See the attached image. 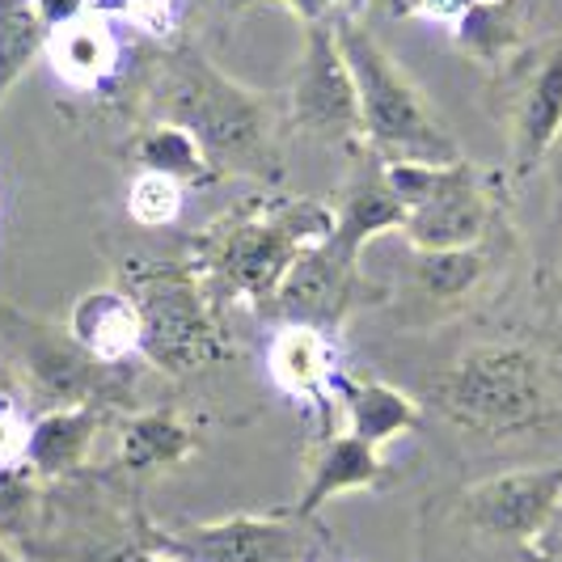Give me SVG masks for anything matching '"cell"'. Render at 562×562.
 <instances>
[{
    "label": "cell",
    "mask_w": 562,
    "mask_h": 562,
    "mask_svg": "<svg viewBox=\"0 0 562 562\" xmlns=\"http://www.w3.org/2000/svg\"><path fill=\"white\" fill-rule=\"evenodd\" d=\"M338 406H342V419H347V436L364 440L372 449H385L390 440L415 431L419 423V402L411 394H402L385 381H338Z\"/></svg>",
    "instance_id": "20"
},
{
    "label": "cell",
    "mask_w": 562,
    "mask_h": 562,
    "mask_svg": "<svg viewBox=\"0 0 562 562\" xmlns=\"http://www.w3.org/2000/svg\"><path fill=\"white\" fill-rule=\"evenodd\" d=\"M305 525L292 512L225 516L157 533V550L178 562H305L313 550Z\"/></svg>",
    "instance_id": "10"
},
{
    "label": "cell",
    "mask_w": 562,
    "mask_h": 562,
    "mask_svg": "<svg viewBox=\"0 0 562 562\" xmlns=\"http://www.w3.org/2000/svg\"><path fill=\"white\" fill-rule=\"evenodd\" d=\"M132 161H136V169L166 173L182 187H199V182H216L221 178L212 169V161L203 157L195 136L187 127H178V123H166V119H157L153 127H144L140 136L132 140Z\"/></svg>",
    "instance_id": "22"
},
{
    "label": "cell",
    "mask_w": 562,
    "mask_h": 562,
    "mask_svg": "<svg viewBox=\"0 0 562 562\" xmlns=\"http://www.w3.org/2000/svg\"><path fill=\"white\" fill-rule=\"evenodd\" d=\"M93 13H119L144 34H166L173 22V0H89Z\"/></svg>",
    "instance_id": "27"
},
{
    "label": "cell",
    "mask_w": 562,
    "mask_h": 562,
    "mask_svg": "<svg viewBox=\"0 0 562 562\" xmlns=\"http://www.w3.org/2000/svg\"><path fill=\"white\" fill-rule=\"evenodd\" d=\"M385 166V161H381ZM394 195L406 207L402 237L411 250H474L486 246L499 221L495 173L470 166L465 157L452 166H385Z\"/></svg>",
    "instance_id": "5"
},
{
    "label": "cell",
    "mask_w": 562,
    "mask_h": 562,
    "mask_svg": "<svg viewBox=\"0 0 562 562\" xmlns=\"http://www.w3.org/2000/svg\"><path fill=\"white\" fill-rule=\"evenodd\" d=\"M241 9L246 4H267V0H237ZM271 4H283L301 26H335L342 18H360V4L364 0H271Z\"/></svg>",
    "instance_id": "28"
},
{
    "label": "cell",
    "mask_w": 562,
    "mask_h": 562,
    "mask_svg": "<svg viewBox=\"0 0 562 562\" xmlns=\"http://www.w3.org/2000/svg\"><path fill=\"white\" fill-rule=\"evenodd\" d=\"M43 56H47L52 72H56L68 89L93 93V89H102V85L119 72L123 43H119V34H114L111 18L89 9L85 18H77V22H68V26H59L47 34Z\"/></svg>",
    "instance_id": "16"
},
{
    "label": "cell",
    "mask_w": 562,
    "mask_h": 562,
    "mask_svg": "<svg viewBox=\"0 0 562 562\" xmlns=\"http://www.w3.org/2000/svg\"><path fill=\"white\" fill-rule=\"evenodd\" d=\"M182 195H187L182 182H173L166 173L136 169V178H132V187H127V216L140 228H166L178 221Z\"/></svg>",
    "instance_id": "25"
},
{
    "label": "cell",
    "mask_w": 562,
    "mask_h": 562,
    "mask_svg": "<svg viewBox=\"0 0 562 562\" xmlns=\"http://www.w3.org/2000/svg\"><path fill=\"white\" fill-rule=\"evenodd\" d=\"M335 233V207L322 199H258L199 237V280L212 305L262 313L288 267Z\"/></svg>",
    "instance_id": "3"
},
{
    "label": "cell",
    "mask_w": 562,
    "mask_h": 562,
    "mask_svg": "<svg viewBox=\"0 0 562 562\" xmlns=\"http://www.w3.org/2000/svg\"><path fill=\"white\" fill-rule=\"evenodd\" d=\"M288 123L330 148L364 153V123H360V93L351 68L338 52L335 26L305 30L301 68L288 89Z\"/></svg>",
    "instance_id": "8"
},
{
    "label": "cell",
    "mask_w": 562,
    "mask_h": 562,
    "mask_svg": "<svg viewBox=\"0 0 562 562\" xmlns=\"http://www.w3.org/2000/svg\"><path fill=\"white\" fill-rule=\"evenodd\" d=\"M195 452V431L173 411H140L119 427V461L127 470H169Z\"/></svg>",
    "instance_id": "21"
},
{
    "label": "cell",
    "mask_w": 562,
    "mask_h": 562,
    "mask_svg": "<svg viewBox=\"0 0 562 562\" xmlns=\"http://www.w3.org/2000/svg\"><path fill=\"white\" fill-rule=\"evenodd\" d=\"M34 9H38V22L52 34V30L85 18V13H89V0H34Z\"/></svg>",
    "instance_id": "29"
},
{
    "label": "cell",
    "mask_w": 562,
    "mask_h": 562,
    "mask_svg": "<svg viewBox=\"0 0 562 562\" xmlns=\"http://www.w3.org/2000/svg\"><path fill=\"white\" fill-rule=\"evenodd\" d=\"M267 368L283 394L313 402V406H326L342 381L335 335L313 330V326H280L267 347Z\"/></svg>",
    "instance_id": "14"
},
{
    "label": "cell",
    "mask_w": 562,
    "mask_h": 562,
    "mask_svg": "<svg viewBox=\"0 0 562 562\" xmlns=\"http://www.w3.org/2000/svg\"><path fill=\"white\" fill-rule=\"evenodd\" d=\"M102 406L98 402H77V406H52L30 423L26 470L34 479H64L81 470L98 431H102Z\"/></svg>",
    "instance_id": "18"
},
{
    "label": "cell",
    "mask_w": 562,
    "mask_h": 562,
    "mask_svg": "<svg viewBox=\"0 0 562 562\" xmlns=\"http://www.w3.org/2000/svg\"><path fill=\"white\" fill-rule=\"evenodd\" d=\"M491 276V250H415V288L436 305L470 301Z\"/></svg>",
    "instance_id": "23"
},
{
    "label": "cell",
    "mask_w": 562,
    "mask_h": 562,
    "mask_svg": "<svg viewBox=\"0 0 562 562\" xmlns=\"http://www.w3.org/2000/svg\"><path fill=\"white\" fill-rule=\"evenodd\" d=\"M0 562H18V559H13V550H9L4 541H0Z\"/></svg>",
    "instance_id": "32"
},
{
    "label": "cell",
    "mask_w": 562,
    "mask_h": 562,
    "mask_svg": "<svg viewBox=\"0 0 562 562\" xmlns=\"http://www.w3.org/2000/svg\"><path fill=\"white\" fill-rule=\"evenodd\" d=\"M338 52L351 68V81L360 93V123H364V148L385 166H452L461 161V144L449 123L431 111L423 89L397 64L376 34L360 18L335 22Z\"/></svg>",
    "instance_id": "4"
},
{
    "label": "cell",
    "mask_w": 562,
    "mask_h": 562,
    "mask_svg": "<svg viewBox=\"0 0 562 562\" xmlns=\"http://www.w3.org/2000/svg\"><path fill=\"white\" fill-rule=\"evenodd\" d=\"M423 397L474 440H520L562 419V368L529 338H482L440 368Z\"/></svg>",
    "instance_id": "1"
},
{
    "label": "cell",
    "mask_w": 562,
    "mask_h": 562,
    "mask_svg": "<svg viewBox=\"0 0 562 562\" xmlns=\"http://www.w3.org/2000/svg\"><path fill=\"white\" fill-rule=\"evenodd\" d=\"M26 449H30V415L13 397H0V474L22 470L26 465Z\"/></svg>",
    "instance_id": "26"
},
{
    "label": "cell",
    "mask_w": 562,
    "mask_h": 562,
    "mask_svg": "<svg viewBox=\"0 0 562 562\" xmlns=\"http://www.w3.org/2000/svg\"><path fill=\"white\" fill-rule=\"evenodd\" d=\"M452 43L461 56L495 72L533 43L529 38V4L525 0H474L452 22Z\"/></svg>",
    "instance_id": "19"
},
{
    "label": "cell",
    "mask_w": 562,
    "mask_h": 562,
    "mask_svg": "<svg viewBox=\"0 0 562 562\" xmlns=\"http://www.w3.org/2000/svg\"><path fill=\"white\" fill-rule=\"evenodd\" d=\"M465 4H474V0H465Z\"/></svg>",
    "instance_id": "33"
},
{
    "label": "cell",
    "mask_w": 562,
    "mask_h": 562,
    "mask_svg": "<svg viewBox=\"0 0 562 562\" xmlns=\"http://www.w3.org/2000/svg\"><path fill=\"white\" fill-rule=\"evenodd\" d=\"M127 292L140 310V356L161 372H195L225 356L216 305L187 262H153L127 271Z\"/></svg>",
    "instance_id": "6"
},
{
    "label": "cell",
    "mask_w": 562,
    "mask_h": 562,
    "mask_svg": "<svg viewBox=\"0 0 562 562\" xmlns=\"http://www.w3.org/2000/svg\"><path fill=\"white\" fill-rule=\"evenodd\" d=\"M22 322V317H18ZM18 356L26 364L30 390L47 406H77V402H98L102 372L111 364H98L68 338V330H47L38 322H22V335H13Z\"/></svg>",
    "instance_id": "12"
},
{
    "label": "cell",
    "mask_w": 562,
    "mask_h": 562,
    "mask_svg": "<svg viewBox=\"0 0 562 562\" xmlns=\"http://www.w3.org/2000/svg\"><path fill=\"white\" fill-rule=\"evenodd\" d=\"M47 47V26L38 22L34 0H0V102L34 68Z\"/></svg>",
    "instance_id": "24"
},
{
    "label": "cell",
    "mask_w": 562,
    "mask_h": 562,
    "mask_svg": "<svg viewBox=\"0 0 562 562\" xmlns=\"http://www.w3.org/2000/svg\"><path fill=\"white\" fill-rule=\"evenodd\" d=\"M491 93L499 98L507 132V173L512 182H525L562 140V30L495 68Z\"/></svg>",
    "instance_id": "7"
},
{
    "label": "cell",
    "mask_w": 562,
    "mask_h": 562,
    "mask_svg": "<svg viewBox=\"0 0 562 562\" xmlns=\"http://www.w3.org/2000/svg\"><path fill=\"white\" fill-rule=\"evenodd\" d=\"M68 338L98 364H123L140 351V310L123 288H89L68 310Z\"/></svg>",
    "instance_id": "15"
},
{
    "label": "cell",
    "mask_w": 562,
    "mask_h": 562,
    "mask_svg": "<svg viewBox=\"0 0 562 562\" xmlns=\"http://www.w3.org/2000/svg\"><path fill=\"white\" fill-rule=\"evenodd\" d=\"M335 207V233H330V246L356 258L372 237L381 233H402L406 225V207L402 199L394 195L390 178H385V166L372 157V153H356V166H351V178L342 182L338 199L330 203Z\"/></svg>",
    "instance_id": "13"
},
{
    "label": "cell",
    "mask_w": 562,
    "mask_h": 562,
    "mask_svg": "<svg viewBox=\"0 0 562 562\" xmlns=\"http://www.w3.org/2000/svg\"><path fill=\"white\" fill-rule=\"evenodd\" d=\"M562 512V461L504 470L482 482H470L457 499V516L491 541H512L516 550L533 546L550 533Z\"/></svg>",
    "instance_id": "9"
},
{
    "label": "cell",
    "mask_w": 562,
    "mask_h": 562,
    "mask_svg": "<svg viewBox=\"0 0 562 562\" xmlns=\"http://www.w3.org/2000/svg\"><path fill=\"white\" fill-rule=\"evenodd\" d=\"M520 562H562V550L546 546V537H541V541H533V546L520 550Z\"/></svg>",
    "instance_id": "30"
},
{
    "label": "cell",
    "mask_w": 562,
    "mask_h": 562,
    "mask_svg": "<svg viewBox=\"0 0 562 562\" xmlns=\"http://www.w3.org/2000/svg\"><path fill=\"white\" fill-rule=\"evenodd\" d=\"M559 267H562V258H559Z\"/></svg>",
    "instance_id": "34"
},
{
    "label": "cell",
    "mask_w": 562,
    "mask_h": 562,
    "mask_svg": "<svg viewBox=\"0 0 562 562\" xmlns=\"http://www.w3.org/2000/svg\"><path fill=\"white\" fill-rule=\"evenodd\" d=\"M157 111L187 127L216 173H280V111L267 93L228 81L207 56L191 47L173 52L157 68Z\"/></svg>",
    "instance_id": "2"
},
{
    "label": "cell",
    "mask_w": 562,
    "mask_h": 562,
    "mask_svg": "<svg viewBox=\"0 0 562 562\" xmlns=\"http://www.w3.org/2000/svg\"><path fill=\"white\" fill-rule=\"evenodd\" d=\"M385 479V461H381V449H372L364 440L338 431V436H326L310 461V479L301 486V499L288 507L292 516L301 520H313L322 507L347 495V491H368Z\"/></svg>",
    "instance_id": "17"
},
{
    "label": "cell",
    "mask_w": 562,
    "mask_h": 562,
    "mask_svg": "<svg viewBox=\"0 0 562 562\" xmlns=\"http://www.w3.org/2000/svg\"><path fill=\"white\" fill-rule=\"evenodd\" d=\"M360 296H364L360 262L330 246L326 237L288 267V276L262 313L276 317L280 326H313V330L338 335V326L347 322V313L356 310Z\"/></svg>",
    "instance_id": "11"
},
{
    "label": "cell",
    "mask_w": 562,
    "mask_h": 562,
    "mask_svg": "<svg viewBox=\"0 0 562 562\" xmlns=\"http://www.w3.org/2000/svg\"><path fill=\"white\" fill-rule=\"evenodd\" d=\"M136 562H178V559H169V554H161V550H140Z\"/></svg>",
    "instance_id": "31"
}]
</instances>
